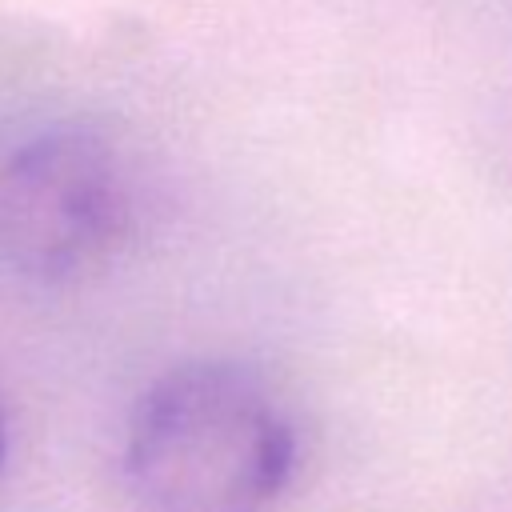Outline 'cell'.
<instances>
[{"label": "cell", "instance_id": "cell-2", "mask_svg": "<svg viewBox=\"0 0 512 512\" xmlns=\"http://www.w3.org/2000/svg\"><path fill=\"white\" fill-rule=\"evenodd\" d=\"M140 224L128 152L92 124H52L0 164V264L32 284L108 268Z\"/></svg>", "mask_w": 512, "mask_h": 512}, {"label": "cell", "instance_id": "cell-1", "mask_svg": "<svg viewBox=\"0 0 512 512\" xmlns=\"http://www.w3.org/2000/svg\"><path fill=\"white\" fill-rule=\"evenodd\" d=\"M300 436L272 384L240 360L164 368L132 404L124 480L144 512H272Z\"/></svg>", "mask_w": 512, "mask_h": 512}, {"label": "cell", "instance_id": "cell-3", "mask_svg": "<svg viewBox=\"0 0 512 512\" xmlns=\"http://www.w3.org/2000/svg\"><path fill=\"white\" fill-rule=\"evenodd\" d=\"M4 456H8V420H4V408H0V468H4Z\"/></svg>", "mask_w": 512, "mask_h": 512}]
</instances>
